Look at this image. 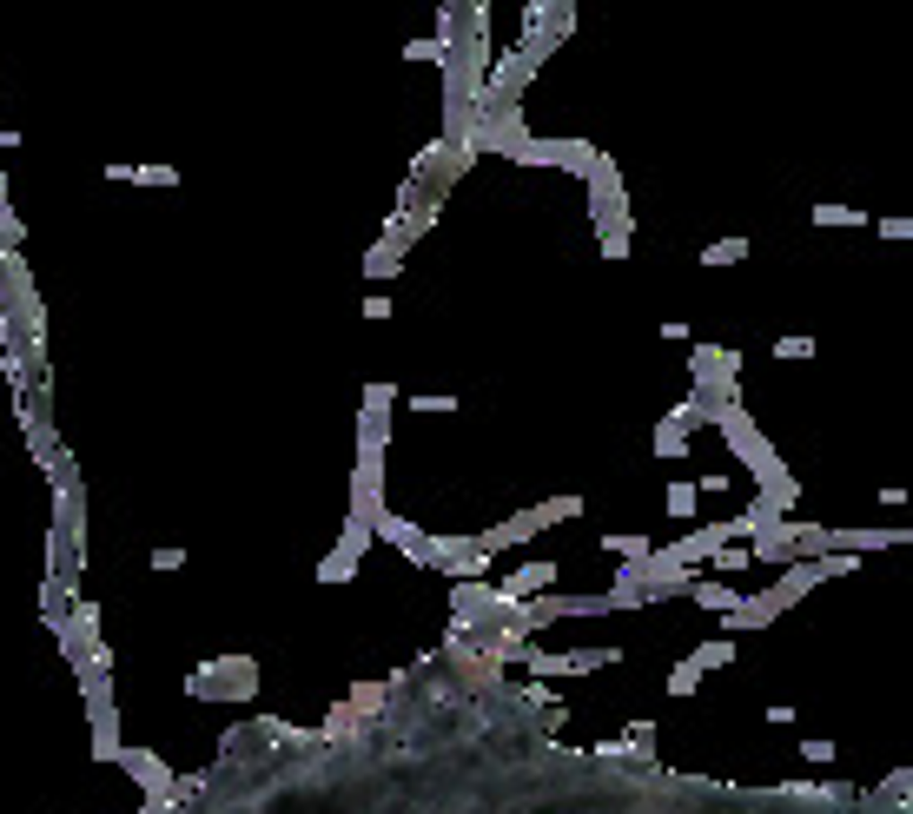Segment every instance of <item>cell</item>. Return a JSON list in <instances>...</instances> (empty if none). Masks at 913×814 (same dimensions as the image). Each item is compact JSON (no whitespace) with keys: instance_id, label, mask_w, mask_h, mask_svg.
Returning a JSON list of instances; mask_svg holds the SVG:
<instances>
[{"instance_id":"1","label":"cell","mask_w":913,"mask_h":814,"mask_svg":"<svg viewBox=\"0 0 913 814\" xmlns=\"http://www.w3.org/2000/svg\"><path fill=\"white\" fill-rule=\"evenodd\" d=\"M252 675H259V663H252L245 649H232V655L199 663L192 675H185V689L206 695V702H245V695H252Z\"/></svg>"},{"instance_id":"17","label":"cell","mask_w":913,"mask_h":814,"mask_svg":"<svg viewBox=\"0 0 913 814\" xmlns=\"http://www.w3.org/2000/svg\"><path fill=\"white\" fill-rule=\"evenodd\" d=\"M695 682H702V669H695V655H682V663L669 669V695H695Z\"/></svg>"},{"instance_id":"14","label":"cell","mask_w":913,"mask_h":814,"mask_svg":"<svg viewBox=\"0 0 913 814\" xmlns=\"http://www.w3.org/2000/svg\"><path fill=\"white\" fill-rule=\"evenodd\" d=\"M351 570H358V556H345V550H331V556H325V563H318V583H331V589H337V583H351Z\"/></svg>"},{"instance_id":"25","label":"cell","mask_w":913,"mask_h":814,"mask_svg":"<svg viewBox=\"0 0 913 814\" xmlns=\"http://www.w3.org/2000/svg\"><path fill=\"white\" fill-rule=\"evenodd\" d=\"M13 146H21V133H13V126H0V152H13Z\"/></svg>"},{"instance_id":"18","label":"cell","mask_w":913,"mask_h":814,"mask_svg":"<svg viewBox=\"0 0 913 814\" xmlns=\"http://www.w3.org/2000/svg\"><path fill=\"white\" fill-rule=\"evenodd\" d=\"M695 497H702L695 484H669V517H682V523H688V517H695Z\"/></svg>"},{"instance_id":"11","label":"cell","mask_w":913,"mask_h":814,"mask_svg":"<svg viewBox=\"0 0 913 814\" xmlns=\"http://www.w3.org/2000/svg\"><path fill=\"white\" fill-rule=\"evenodd\" d=\"M688 596H695L702 609H721V616H729V609L741 603V589H729V583H702V589H688Z\"/></svg>"},{"instance_id":"5","label":"cell","mask_w":913,"mask_h":814,"mask_svg":"<svg viewBox=\"0 0 913 814\" xmlns=\"http://www.w3.org/2000/svg\"><path fill=\"white\" fill-rule=\"evenodd\" d=\"M99 173L126 185H179V166H99Z\"/></svg>"},{"instance_id":"4","label":"cell","mask_w":913,"mask_h":814,"mask_svg":"<svg viewBox=\"0 0 913 814\" xmlns=\"http://www.w3.org/2000/svg\"><path fill=\"white\" fill-rule=\"evenodd\" d=\"M616 642H602V649H569V655H556V675H589V669H609L616 663Z\"/></svg>"},{"instance_id":"13","label":"cell","mask_w":913,"mask_h":814,"mask_svg":"<svg viewBox=\"0 0 913 814\" xmlns=\"http://www.w3.org/2000/svg\"><path fill=\"white\" fill-rule=\"evenodd\" d=\"M404 404H411L417 417H444V411H456V398H450V391H411Z\"/></svg>"},{"instance_id":"3","label":"cell","mask_w":913,"mask_h":814,"mask_svg":"<svg viewBox=\"0 0 913 814\" xmlns=\"http://www.w3.org/2000/svg\"><path fill=\"white\" fill-rule=\"evenodd\" d=\"M87 715H93V755L99 761H120L126 741H120V708H113L107 682H87Z\"/></svg>"},{"instance_id":"23","label":"cell","mask_w":913,"mask_h":814,"mask_svg":"<svg viewBox=\"0 0 913 814\" xmlns=\"http://www.w3.org/2000/svg\"><path fill=\"white\" fill-rule=\"evenodd\" d=\"M881 226V239H913V218H874Z\"/></svg>"},{"instance_id":"6","label":"cell","mask_w":913,"mask_h":814,"mask_svg":"<svg viewBox=\"0 0 913 814\" xmlns=\"http://www.w3.org/2000/svg\"><path fill=\"white\" fill-rule=\"evenodd\" d=\"M688 655H695V669H702V675H715V669H729V663H735V636L695 642V649H688Z\"/></svg>"},{"instance_id":"22","label":"cell","mask_w":913,"mask_h":814,"mask_svg":"<svg viewBox=\"0 0 913 814\" xmlns=\"http://www.w3.org/2000/svg\"><path fill=\"white\" fill-rule=\"evenodd\" d=\"M179 563H185L179 543H159V550H152V570H179Z\"/></svg>"},{"instance_id":"20","label":"cell","mask_w":913,"mask_h":814,"mask_svg":"<svg viewBox=\"0 0 913 814\" xmlns=\"http://www.w3.org/2000/svg\"><path fill=\"white\" fill-rule=\"evenodd\" d=\"M774 358H815V338L794 331V338H774Z\"/></svg>"},{"instance_id":"12","label":"cell","mask_w":913,"mask_h":814,"mask_svg":"<svg viewBox=\"0 0 913 814\" xmlns=\"http://www.w3.org/2000/svg\"><path fill=\"white\" fill-rule=\"evenodd\" d=\"M530 517L536 523H569V517H583V497H550V503H536Z\"/></svg>"},{"instance_id":"21","label":"cell","mask_w":913,"mask_h":814,"mask_svg":"<svg viewBox=\"0 0 913 814\" xmlns=\"http://www.w3.org/2000/svg\"><path fill=\"white\" fill-rule=\"evenodd\" d=\"M801 755L815 761V768H827V761H834L840 749H834V741H821V735H807V741H801Z\"/></svg>"},{"instance_id":"19","label":"cell","mask_w":913,"mask_h":814,"mask_svg":"<svg viewBox=\"0 0 913 814\" xmlns=\"http://www.w3.org/2000/svg\"><path fill=\"white\" fill-rule=\"evenodd\" d=\"M391 404H397V384H391V378L364 384V411H391Z\"/></svg>"},{"instance_id":"7","label":"cell","mask_w":913,"mask_h":814,"mask_svg":"<svg viewBox=\"0 0 913 814\" xmlns=\"http://www.w3.org/2000/svg\"><path fill=\"white\" fill-rule=\"evenodd\" d=\"M384 702H391V682H358L351 689V715H384Z\"/></svg>"},{"instance_id":"2","label":"cell","mask_w":913,"mask_h":814,"mask_svg":"<svg viewBox=\"0 0 913 814\" xmlns=\"http://www.w3.org/2000/svg\"><path fill=\"white\" fill-rule=\"evenodd\" d=\"M120 768L132 775V782L146 788V808H166V801H185V788L173 782V768H166V755L159 749H126L120 755Z\"/></svg>"},{"instance_id":"15","label":"cell","mask_w":913,"mask_h":814,"mask_svg":"<svg viewBox=\"0 0 913 814\" xmlns=\"http://www.w3.org/2000/svg\"><path fill=\"white\" fill-rule=\"evenodd\" d=\"M741 259H748V239H715L702 252V265H741Z\"/></svg>"},{"instance_id":"9","label":"cell","mask_w":913,"mask_h":814,"mask_svg":"<svg viewBox=\"0 0 913 814\" xmlns=\"http://www.w3.org/2000/svg\"><path fill=\"white\" fill-rule=\"evenodd\" d=\"M702 563L715 570V576H741V570L755 563V556H748V543H721V550H715V556H702Z\"/></svg>"},{"instance_id":"16","label":"cell","mask_w":913,"mask_h":814,"mask_svg":"<svg viewBox=\"0 0 913 814\" xmlns=\"http://www.w3.org/2000/svg\"><path fill=\"white\" fill-rule=\"evenodd\" d=\"M602 550H616V556H629V563H642V556H649V550H655V543H649V536H636V530H629V536H602Z\"/></svg>"},{"instance_id":"8","label":"cell","mask_w":913,"mask_h":814,"mask_svg":"<svg viewBox=\"0 0 913 814\" xmlns=\"http://www.w3.org/2000/svg\"><path fill=\"white\" fill-rule=\"evenodd\" d=\"M682 450H688V424L669 411V417H662V431H655V457L669 464V457H682Z\"/></svg>"},{"instance_id":"10","label":"cell","mask_w":913,"mask_h":814,"mask_svg":"<svg viewBox=\"0 0 913 814\" xmlns=\"http://www.w3.org/2000/svg\"><path fill=\"white\" fill-rule=\"evenodd\" d=\"M815 226H827V232H854V226H867V212H854V206H815Z\"/></svg>"},{"instance_id":"24","label":"cell","mask_w":913,"mask_h":814,"mask_svg":"<svg viewBox=\"0 0 913 814\" xmlns=\"http://www.w3.org/2000/svg\"><path fill=\"white\" fill-rule=\"evenodd\" d=\"M404 60H444V47H437V40H411V47H404Z\"/></svg>"}]
</instances>
